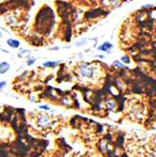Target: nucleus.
I'll return each instance as SVG.
<instances>
[{"mask_svg":"<svg viewBox=\"0 0 156 157\" xmlns=\"http://www.w3.org/2000/svg\"><path fill=\"white\" fill-rule=\"evenodd\" d=\"M34 62H35V58H31L29 60H27V64L28 65H32Z\"/></svg>","mask_w":156,"mask_h":157,"instance_id":"dca6fc26","label":"nucleus"},{"mask_svg":"<svg viewBox=\"0 0 156 157\" xmlns=\"http://www.w3.org/2000/svg\"><path fill=\"white\" fill-rule=\"evenodd\" d=\"M40 108L41 109H43V110H49L50 107L48 105H40Z\"/></svg>","mask_w":156,"mask_h":157,"instance_id":"2eb2a0df","label":"nucleus"},{"mask_svg":"<svg viewBox=\"0 0 156 157\" xmlns=\"http://www.w3.org/2000/svg\"><path fill=\"white\" fill-rule=\"evenodd\" d=\"M58 65V62L57 61H46V62H44L43 63V66L44 67H51V68H55V67H57Z\"/></svg>","mask_w":156,"mask_h":157,"instance_id":"6e6552de","label":"nucleus"},{"mask_svg":"<svg viewBox=\"0 0 156 157\" xmlns=\"http://www.w3.org/2000/svg\"><path fill=\"white\" fill-rule=\"evenodd\" d=\"M113 65H114L115 67H117V68H120V69H125V68H126L124 64H122L121 62H120V61H117V60L113 62Z\"/></svg>","mask_w":156,"mask_h":157,"instance_id":"9d476101","label":"nucleus"},{"mask_svg":"<svg viewBox=\"0 0 156 157\" xmlns=\"http://www.w3.org/2000/svg\"><path fill=\"white\" fill-rule=\"evenodd\" d=\"M6 86H7V82H5V81H2V82H0V90H2Z\"/></svg>","mask_w":156,"mask_h":157,"instance_id":"4468645a","label":"nucleus"},{"mask_svg":"<svg viewBox=\"0 0 156 157\" xmlns=\"http://www.w3.org/2000/svg\"><path fill=\"white\" fill-rule=\"evenodd\" d=\"M106 106H107V108H108L109 110H115L117 105H116V102L114 101L109 100V101L106 102Z\"/></svg>","mask_w":156,"mask_h":157,"instance_id":"1a4fd4ad","label":"nucleus"},{"mask_svg":"<svg viewBox=\"0 0 156 157\" xmlns=\"http://www.w3.org/2000/svg\"><path fill=\"white\" fill-rule=\"evenodd\" d=\"M29 51H27V50H24V51H22L21 53H19V57H25L26 56L25 55H29Z\"/></svg>","mask_w":156,"mask_h":157,"instance_id":"ddd939ff","label":"nucleus"},{"mask_svg":"<svg viewBox=\"0 0 156 157\" xmlns=\"http://www.w3.org/2000/svg\"><path fill=\"white\" fill-rule=\"evenodd\" d=\"M121 60L123 61L124 63H126V64H129L131 62V59H130V57H128V56H123V57H121Z\"/></svg>","mask_w":156,"mask_h":157,"instance_id":"f8f14e48","label":"nucleus"},{"mask_svg":"<svg viewBox=\"0 0 156 157\" xmlns=\"http://www.w3.org/2000/svg\"><path fill=\"white\" fill-rule=\"evenodd\" d=\"M7 5L5 3H1L0 4V13H4L7 12Z\"/></svg>","mask_w":156,"mask_h":157,"instance_id":"9b49d317","label":"nucleus"},{"mask_svg":"<svg viewBox=\"0 0 156 157\" xmlns=\"http://www.w3.org/2000/svg\"><path fill=\"white\" fill-rule=\"evenodd\" d=\"M55 23V15L51 8L44 6L36 16V28L40 33H49Z\"/></svg>","mask_w":156,"mask_h":157,"instance_id":"f257e3e1","label":"nucleus"},{"mask_svg":"<svg viewBox=\"0 0 156 157\" xmlns=\"http://www.w3.org/2000/svg\"><path fill=\"white\" fill-rule=\"evenodd\" d=\"M7 43L9 46L12 47V48H18L20 46V41L17 40H14V39H9L7 41Z\"/></svg>","mask_w":156,"mask_h":157,"instance_id":"0eeeda50","label":"nucleus"},{"mask_svg":"<svg viewBox=\"0 0 156 157\" xmlns=\"http://www.w3.org/2000/svg\"><path fill=\"white\" fill-rule=\"evenodd\" d=\"M0 38H1V33H0Z\"/></svg>","mask_w":156,"mask_h":157,"instance_id":"f3484780","label":"nucleus"},{"mask_svg":"<svg viewBox=\"0 0 156 157\" xmlns=\"http://www.w3.org/2000/svg\"><path fill=\"white\" fill-rule=\"evenodd\" d=\"M79 73L82 75V77L93 79L96 76L97 70L94 65H91L90 63H84L79 66Z\"/></svg>","mask_w":156,"mask_h":157,"instance_id":"f03ea898","label":"nucleus"},{"mask_svg":"<svg viewBox=\"0 0 156 157\" xmlns=\"http://www.w3.org/2000/svg\"><path fill=\"white\" fill-rule=\"evenodd\" d=\"M10 66H9V64L6 61H2V62H0V74H4V73H6L9 70Z\"/></svg>","mask_w":156,"mask_h":157,"instance_id":"423d86ee","label":"nucleus"},{"mask_svg":"<svg viewBox=\"0 0 156 157\" xmlns=\"http://www.w3.org/2000/svg\"><path fill=\"white\" fill-rule=\"evenodd\" d=\"M113 47V45L111 44L110 42H108V41H105V42H104L102 45H100L99 47H98V50H100V51H103V52H109L110 50H111V48Z\"/></svg>","mask_w":156,"mask_h":157,"instance_id":"39448f33","label":"nucleus"},{"mask_svg":"<svg viewBox=\"0 0 156 157\" xmlns=\"http://www.w3.org/2000/svg\"><path fill=\"white\" fill-rule=\"evenodd\" d=\"M107 13L108 12H106V10H104L103 9H90V12H86L85 18L87 20H92V19L98 18L102 15H106Z\"/></svg>","mask_w":156,"mask_h":157,"instance_id":"7ed1b4c3","label":"nucleus"},{"mask_svg":"<svg viewBox=\"0 0 156 157\" xmlns=\"http://www.w3.org/2000/svg\"><path fill=\"white\" fill-rule=\"evenodd\" d=\"M51 124V118L48 115H41L38 118V125L41 127H46Z\"/></svg>","mask_w":156,"mask_h":157,"instance_id":"20e7f679","label":"nucleus"}]
</instances>
